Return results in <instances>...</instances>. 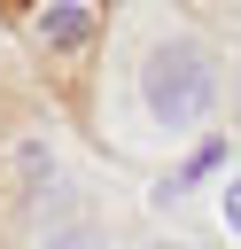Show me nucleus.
<instances>
[{"label": "nucleus", "mask_w": 241, "mask_h": 249, "mask_svg": "<svg viewBox=\"0 0 241 249\" xmlns=\"http://www.w3.org/2000/svg\"><path fill=\"white\" fill-rule=\"evenodd\" d=\"M140 101H148V117L155 124H202L210 117V101H218V62L194 47V39H163L155 54H148V70H140Z\"/></svg>", "instance_id": "obj_1"}, {"label": "nucleus", "mask_w": 241, "mask_h": 249, "mask_svg": "<svg viewBox=\"0 0 241 249\" xmlns=\"http://www.w3.org/2000/svg\"><path fill=\"white\" fill-rule=\"evenodd\" d=\"M39 39L78 47V39H86V8H47V16H39Z\"/></svg>", "instance_id": "obj_2"}, {"label": "nucleus", "mask_w": 241, "mask_h": 249, "mask_svg": "<svg viewBox=\"0 0 241 249\" xmlns=\"http://www.w3.org/2000/svg\"><path fill=\"white\" fill-rule=\"evenodd\" d=\"M225 226H233V233H241V179H233V187H225Z\"/></svg>", "instance_id": "obj_3"}, {"label": "nucleus", "mask_w": 241, "mask_h": 249, "mask_svg": "<svg viewBox=\"0 0 241 249\" xmlns=\"http://www.w3.org/2000/svg\"><path fill=\"white\" fill-rule=\"evenodd\" d=\"M54 249H101V241H86V233H70V241H54Z\"/></svg>", "instance_id": "obj_4"}]
</instances>
